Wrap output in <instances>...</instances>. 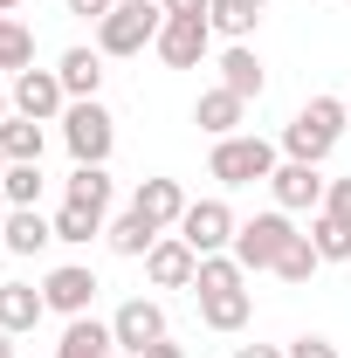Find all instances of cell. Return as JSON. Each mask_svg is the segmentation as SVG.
<instances>
[{"instance_id": "cell-30", "label": "cell", "mask_w": 351, "mask_h": 358, "mask_svg": "<svg viewBox=\"0 0 351 358\" xmlns=\"http://www.w3.org/2000/svg\"><path fill=\"white\" fill-rule=\"evenodd\" d=\"M0 193H7L14 207H42V166H7Z\"/></svg>"}, {"instance_id": "cell-28", "label": "cell", "mask_w": 351, "mask_h": 358, "mask_svg": "<svg viewBox=\"0 0 351 358\" xmlns=\"http://www.w3.org/2000/svg\"><path fill=\"white\" fill-rule=\"evenodd\" d=\"M241 275H248V268L234 262V255H200V275H193V296H214V289H241Z\"/></svg>"}, {"instance_id": "cell-32", "label": "cell", "mask_w": 351, "mask_h": 358, "mask_svg": "<svg viewBox=\"0 0 351 358\" xmlns=\"http://www.w3.org/2000/svg\"><path fill=\"white\" fill-rule=\"evenodd\" d=\"M282 358H338V345L310 331V338H296V345H282Z\"/></svg>"}, {"instance_id": "cell-39", "label": "cell", "mask_w": 351, "mask_h": 358, "mask_svg": "<svg viewBox=\"0 0 351 358\" xmlns=\"http://www.w3.org/2000/svg\"><path fill=\"white\" fill-rule=\"evenodd\" d=\"M14 7H21V0H0V14H14Z\"/></svg>"}, {"instance_id": "cell-18", "label": "cell", "mask_w": 351, "mask_h": 358, "mask_svg": "<svg viewBox=\"0 0 351 358\" xmlns=\"http://www.w3.org/2000/svg\"><path fill=\"white\" fill-rule=\"evenodd\" d=\"M48 241H55V221L42 207H14L7 214V255H42Z\"/></svg>"}, {"instance_id": "cell-11", "label": "cell", "mask_w": 351, "mask_h": 358, "mask_svg": "<svg viewBox=\"0 0 351 358\" xmlns=\"http://www.w3.org/2000/svg\"><path fill=\"white\" fill-rule=\"evenodd\" d=\"M96 275H89L83 262H62V268H48L42 275V296H48V310H62V317H89V303H96Z\"/></svg>"}, {"instance_id": "cell-29", "label": "cell", "mask_w": 351, "mask_h": 358, "mask_svg": "<svg viewBox=\"0 0 351 358\" xmlns=\"http://www.w3.org/2000/svg\"><path fill=\"white\" fill-rule=\"evenodd\" d=\"M317 268H324V255L310 248V234H296V241L282 248V262H275V275H282V282H310Z\"/></svg>"}, {"instance_id": "cell-26", "label": "cell", "mask_w": 351, "mask_h": 358, "mask_svg": "<svg viewBox=\"0 0 351 358\" xmlns=\"http://www.w3.org/2000/svg\"><path fill=\"white\" fill-rule=\"evenodd\" d=\"M62 200H76V207H96V214H103V207H110V173H103V166H76L69 186H62Z\"/></svg>"}, {"instance_id": "cell-22", "label": "cell", "mask_w": 351, "mask_h": 358, "mask_svg": "<svg viewBox=\"0 0 351 358\" xmlns=\"http://www.w3.org/2000/svg\"><path fill=\"white\" fill-rule=\"evenodd\" d=\"M103 241H110V255H152V241H159V227L145 221L138 207H124L117 221L103 227Z\"/></svg>"}, {"instance_id": "cell-17", "label": "cell", "mask_w": 351, "mask_h": 358, "mask_svg": "<svg viewBox=\"0 0 351 358\" xmlns=\"http://www.w3.org/2000/svg\"><path fill=\"white\" fill-rule=\"evenodd\" d=\"M55 76H62V90H69V103L96 96V90H103V48H62Z\"/></svg>"}, {"instance_id": "cell-10", "label": "cell", "mask_w": 351, "mask_h": 358, "mask_svg": "<svg viewBox=\"0 0 351 358\" xmlns=\"http://www.w3.org/2000/svg\"><path fill=\"white\" fill-rule=\"evenodd\" d=\"M110 338H117V352H145V345H159L166 338V310L152 303V296H131V303H117V317H110Z\"/></svg>"}, {"instance_id": "cell-19", "label": "cell", "mask_w": 351, "mask_h": 358, "mask_svg": "<svg viewBox=\"0 0 351 358\" xmlns=\"http://www.w3.org/2000/svg\"><path fill=\"white\" fill-rule=\"evenodd\" d=\"M117 352V338H110V324H96V317H69V331H62V345L55 358H110Z\"/></svg>"}, {"instance_id": "cell-16", "label": "cell", "mask_w": 351, "mask_h": 358, "mask_svg": "<svg viewBox=\"0 0 351 358\" xmlns=\"http://www.w3.org/2000/svg\"><path fill=\"white\" fill-rule=\"evenodd\" d=\"M42 317H48V296L35 289V282H0V331L21 338V331H35Z\"/></svg>"}, {"instance_id": "cell-3", "label": "cell", "mask_w": 351, "mask_h": 358, "mask_svg": "<svg viewBox=\"0 0 351 358\" xmlns=\"http://www.w3.org/2000/svg\"><path fill=\"white\" fill-rule=\"evenodd\" d=\"M275 166H282V159H275V145H268V138H255V131L214 138V159H207V173H214L220 186H255V179L268 186V173H275Z\"/></svg>"}, {"instance_id": "cell-38", "label": "cell", "mask_w": 351, "mask_h": 358, "mask_svg": "<svg viewBox=\"0 0 351 358\" xmlns=\"http://www.w3.org/2000/svg\"><path fill=\"white\" fill-rule=\"evenodd\" d=\"M0 358H14V331H0Z\"/></svg>"}, {"instance_id": "cell-2", "label": "cell", "mask_w": 351, "mask_h": 358, "mask_svg": "<svg viewBox=\"0 0 351 358\" xmlns=\"http://www.w3.org/2000/svg\"><path fill=\"white\" fill-rule=\"evenodd\" d=\"M166 28V7L159 0H117L103 21H96V48L103 55H145Z\"/></svg>"}, {"instance_id": "cell-14", "label": "cell", "mask_w": 351, "mask_h": 358, "mask_svg": "<svg viewBox=\"0 0 351 358\" xmlns=\"http://www.w3.org/2000/svg\"><path fill=\"white\" fill-rule=\"evenodd\" d=\"M220 90H234L241 103H255V96L268 90V76H262V55H255L248 42H227V48H220Z\"/></svg>"}, {"instance_id": "cell-24", "label": "cell", "mask_w": 351, "mask_h": 358, "mask_svg": "<svg viewBox=\"0 0 351 358\" xmlns=\"http://www.w3.org/2000/svg\"><path fill=\"white\" fill-rule=\"evenodd\" d=\"M103 227H110V221H103L96 207H76V200L55 207V241H76V248H83V241H96Z\"/></svg>"}, {"instance_id": "cell-15", "label": "cell", "mask_w": 351, "mask_h": 358, "mask_svg": "<svg viewBox=\"0 0 351 358\" xmlns=\"http://www.w3.org/2000/svg\"><path fill=\"white\" fill-rule=\"evenodd\" d=\"M241 117H248V103H241V96H234V90H200V103H193V124H200V131L207 138H234L241 131Z\"/></svg>"}, {"instance_id": "cell-25", "label": "cell", "mask_w": 351, "mask_h": 358, "mask_svg": "<svg viewBox=\"0 0 351 358\" xmlns=\"http://www.w3.org/2000/svg\"><path fill=\"white\" fill-rule=\"evenodd\" d=\"M255 21H262V14H255L248 0H214V7H207V28L227 35V42H248V35H255Z\"/></svg>"}, {"instance_id": "cell-8", "label": "cell", "mask_w": 351, "mask_h": 358, "mask_svg": "<svg viewBox=\"0 0 351 358\" xmlns=\"http://www.w3.org/2000/svg\"><path fill=\"white\" fill-rule=\"evenodd\" d=\"M7 90H14V110L35 117V124H48V117L69 110V90H62L55 69H21V76H7Z\"/></svg>"}, {"instance_id": "cell-31", "label": "cell", "mask_w": 351, "mask_h": 358, "mask_svg": "<svg viewBox=\"0 0 351 358\" xmlns=\"http://www.w3.org/2000/svg\"><path fill=\"white\" fill-rule=\"evenodd\" d=\"M324 214L351 227V179H331V193H324Z\"/></svg>"}, {"instance_id": "cell-34", "label": "cell", "mask_w": 351, "mask_h": 358, "mask_svg": "<svg viewBox=\"0 0 351 358\" xmlns=\"http://www.w3.org/2000/svg\"><path fill=\"white\" fill-rule=\"evenodd\" d=\"M110 7H117V0H69V14H83V21H103Z\"/></svg>"}, {"instance_id": "cell-35", "label": "cell", "mask_w": 351, "mask_h": 358, "mask_svg": "<svg viewBox=\"0 0 351 358\" xmlns=\"http://www.w3.org/2000/svg\"><path fill=\"white\" fill-rule=\"evenodd\" d=\"M138 358H186V352H179L173 338H159V345H145V352H138Z\"/></svg>"}, {"instance_id": "cell-21", "label": "cell", "mask_w": 351, "mask_h": 358, "mask_svg": "<svg viewBox=\"0 0 351 358\" xmlns=\"http://www.w3.org/2000/svg\"><path fill=\"white\" fill-rule=\"evenodd\" d=\"M255 317V296L248 289H214V296H200V324L207 331H241Z\"/></svg>"}, {"instance_id": "cell-20", "label": "cell", "mask_w": 351, "mask_h": 358, "mask_svg": "<svg viewBox=\"0 0 351 358\" xmlns=\"http://www.w3.org/2000/svg\"><path fill=\"white\" fill-rule=\"evenodd\" d=\"M42 145H48V131L35 124V117H7L0 124V152H7V166H42Z\"/></svg>"}, {"instance_id": "cell-4", "label": "cell", "mask_w": 351, "mask_h": 358, "mask_svg": "<svg viewBox=\"0 0 351 358\" xmlns=\"http://www.w3.org/2000/svg\"><path fill=\"white\" fill-rule=\"evenodd\" d=\"M62 145H69V159H76V166H103V159H110V145H117V117H110L96 96H83V103H69V110H62Z\"/></svg>"}, {"instance_id": "cell-6", "label": "cell", "mask_w": 351, "mask_h": 358, "mask_svg": "<svg viewBox=\"0 0 351 358\" xmlns=\"http://www.w3.org/2000/svg\"><path fill=\"white\" fill-rule=\"evenodd\" d=\"M234 207H227V200H193V207H186V221H179V241H186V248H193V255H227V248H234Z\"/></svg>"}, {"instance_id": "cell-7", "label": "cell", "mask_w": 351, "mask_h": 358, "mask_svg": "<svg viewBox=\"0 0 351 358\" xmlns=\"http://www.w3.org/2000/svg\"><path fill=\"white\" fill-rule=\"evenodd\" d=\"M268 193H275V207L282 214H324V193H331V179H324V166H303V159H282L275 173H268Z\"/></svg>"}, {"instance_id": "cell-23", "label": "cell", "mask_w": 351, "mask_h": 358, "mask_svg": "<svg viewBox=\"0 0 351 358\" xmlns=\"http://www.w3.org/2000/svg\"><path fill=\"white\" fill-rule=\"evenodd\" d=\"M21 69H35V35H28V21L0 14V76H21Z\"/></svg>"}, {"instance_id": "cell-40", "label": "cell", "mask_w": 351, "mask_h": 358, "mask_svg": "<svg viewBox=\"0 0 351 358\" xmlns=\"http://www.w3.org/2000/svg\"><path fill=\"white\" fill-rule=\"evenodd\" d=\"M248 7H255V14H262V7H268V0H248Z\"/></svg>"}, {"instance_id": "cell-5", "label": "cell", "mask_w": 351, "mask_h": 358, "mask_svg": "<svg viewBox=\"0 0 351 358\" xmlns=\"http://www.w3.org/2000/svg\"><path fill=\"white\" fill-rule=\"evenodd\" d=\"M289 241H296L289 214H282V207H268V214H255V221H241V227H234V248H227V255H234L241 268H275Z\"/></svg>"}, {"instance_id": "cell-42", "label": "cell", "mask_w": 351, "mask_h": 358, "mask_svg": "<svg viewBox=\"0 0 351 358\" xmlns=\"http://www.w3.org/2000/svg\"><path fill=\"white\" fill-rule=\"evenodd\" d=\"M0 179H7V152H0Z\"/></svg>"}, {"instance_id": "cell-9", "label": "cell", "mask_w": 351, "mask_h": 358, "mask_svg": "<svg viewBox=\"0 0 351 358\" xmlns=\"http://www.w3.org/2000/svg\"><path fill=\"white\" fill-rule=\"evenodd\" d=\"M159 62L166 69H200L207 62V48H214V28H207V14L200 21H179V14H166V28H159Z\"/></svg>"}, {"instance_id": "cell-36", "label": "cell", "mask_w": 351, "mask_h": 358, "mask_svg": "<svg viewBox=\"0 0 351 358\" xmlns=\"http://www.w3.org/2000/svg\"><path fill=\"white\" fill-rule=\"evenodd\" d=\"M234 358H282V345H234Z\"/></svg>"}, {"instance_id": "cell-27", "label": "cell", "mask_w": 351, "mask_h": 358, "mask_svg": "<svg viewBox=\"0 0 351 358\" xmlns=\"http://www.w3.org/2000/svg\"><path fill=\"white\" fill-rule=\"evenodd\" d=\"M310 248H317L324 262H351V227L331 221V214H310Z\"/></svg>"}, {"instance_id": "cell-12", "label": "cell", "mask_w": 351, "mask_h": 358, "mask_svg": "<svg viewBox=\"0 0 351 358\" xmlns=\"http://www.w3.org/2000/svg\"><path fill=\"white\" fill-rule=\"evenodd\" d=\"M131 207L138 214H145V221L159 227V234H166V227H179L186 221V207H193V200H186V186H179V179H138V193H131Z\"/></svg>"}, {"instance_id": "cell-13", "label": "cell", "mask_w": 351, "mask_h": 358, "mask_svg": "<svg viewBox=\"0 0 351 358\" xmlns=\"http://www.w3.org/2000/svg\"><path fill=\"white\" fill-rule=\"evenodd\" d=\"M145 275H152L159 289H193V275H200V255H193L179 234H159V241H152V255H145Z\"/></svg>"}, {"instance_id": "cell-1", "label": "cell", "mask_w": 351, "mask_h": 358, "mask_svg": "<svg viewBox=\"0 0 351 358\" xmlns=\"http://www.w3.org/2000/svg\"><path fill=\"white\" fill-rule=\"evenodd\" d=\"M345 117H351V103H345V96H310L303 110L282 124V159L324 166V159L338 152V138H345Z\"/></svg>"}, {"instance_id": "cell-33", "label": "cell", "mask_w": 351, "mask_h": 358, "mask_svg": "<svg viewBox=\"0 0 351 358\" xmlns=\"http://www.w3.org/2000/svg\"><path fill=\"white\" fill-rule=\"evenodd\" d=\"M159 7H166V14H179V21H200L214 0H159Z\"/></svg>"}, {"instance_id": "cell-37", "label": "cell", "mask_w": 351, "mask_h": 358, "mask_svg": "<svg viewBox=\"0 0 351 358\" xmlns=\"http://www.w3.org/2000/svg\"><path fill=\"white\" fill-rule=\"evenodd\" d=\"M7 117H14V90L0 83V124H7Z\"/></svg>"}, {"instance_id": "cell-41", "label": "cell", "mask_w": 351, "mask_h": 358, "mask_svg": "<svg viewBox=\"0 0 351 358\" xmlns=\"http://www.w3.org/2000/svg\"><path fill=\"white\" fill-rule=\"evenodd\" d=\"M0 248H7V221H0Z\"/></svg>"}]
</instances>
